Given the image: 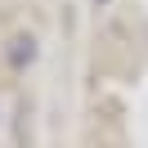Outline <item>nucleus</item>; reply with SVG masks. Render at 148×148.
<instances>
[{"label":"nucleus","mask_w":148,"mask_h":148,"mask_svg":"<svg viewBox=\"0 0 148 148\" xmlns=\"http://www.w3.org/2000/svg\"><path fill=\"white\" fill-rule=\"evenodd\" d=\"M32 58H36V40H32V36H14V45H9V63L23 67V63H32Z\"/></svg>","instance_id":"obj_1"}]
</instances>
